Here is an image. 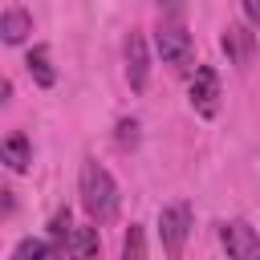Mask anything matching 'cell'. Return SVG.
<instances>
[{
	"label": "cell",
	"mask_w": 260,
	"mask_h": 260,
	"mask_svg": "<svg viewBox=\"0 0 260 260\" xmlns=\"http://www.w3.org/2000/svg\"><path fill=\"white\" fill-rule=\"evenodd\" d=\"M77 195H81V207L93 223L110 219L118 211V183L110 179V171L93 158H81V179H77Z\"/></svg>",
	"instance_id": "cell-1"
},
{
	"label": "cell",
	"mask_w": 260,
	"mask_h": 260,
	"mask_svg": "<svg viewBox=\"0 0 260 260\" xmlns=\"http://www.w3.org/2000/svg\"><path fill=\"white\" fill-rule=\"evenodd\" d=\"M187 232H191V207L187 203H171V207L158 211V240H162L167 256H179L183 252Z\"/></svg>",
	"instance_id": "cell-2"
},
{
	"label": "cell",
	"mask_w": 260,
	"mask_h": 260,
	"mask_svg": "<svg viewBox=\"0 0 260 260\" xmlns=\"http://www.w3.org/2000/svg\"><path fill=\"white\" fill-rule=\"evenodd\" d=\"M154 45H158L162 65H175V69H183L191 61V53H195V41H191V32L183 24H162L154 32Z\"/></svg>",
	"instance_id": "cell-3"
},
{
	"label": "cell",
	"mask_w": 260,
	"mask_h": 260,
	"mask_svg": "<svg viewBox=\"0 0 260 260\" xmlns=\"http://www.w3.org/2000/svg\"><path fill=\"white\" fill-rule=\"evenodd\" d=\"M191 106H195L199 118H215V110H219V73H215L211 65H199V69H195Z\"/></svg>",
	"instance_id": "cell-4"
},
{
	"label": "cell",
	"mask_w": 260,
	"mask_h": 260,
	"mask_svg": "<svg viewBox=\"0 0 260 260\" xmlns=\"http://www.w3.org/2000/svg\"><path fill=\"white\" fill-rule=\"evenodd\" d=\"M219 244H223L228 256H236V260H252V256H260V236H256V228L244 223V219L223 223V228H219Z\"/></svg>",
	"instance_id": "cell-5"
},
{
	"label": "cell",
	"mask_w": 260,
	"mask_h": 260,
	"mask_svg": "<svg viewBox=\"0 0 260 260\" xmlns=\"http://www.w3.org/2000/svg\"><path fill=\"white\" fill-rule=\"evenodd\" d=\"M219 45H223V53H228V61L232 65H252V57H256V32L248 28V24H228L223 28V37H219Z\"/></svg>",
	"instance_id": "cell-6"
},
{
	"label": "cell",
	"mask_w": 260,
	"mask_h": 260,
	"mask_svg": "<svg viewBox=\"0 0 260 260\" xmlns=\"http://www.w3.org/2000/svg\"><path fill=\"white\" fill-rule=\"evenodd\" d=\"M146 77H150V57H146V41L142 32H130L126 37V81L134 93L146 89Z\"/></svg>",
	"instance_id": "cell-7"
},
{
	"label": "cell",
	"mask_w": 260,
	"mask_h": 260,
	"mask_svg": "<svg viewBox=\"0 0 260 260\" xmlns=\"http://www.w3.org/2000/svg\"><path fill=\"white\" fill-rule=\"evenodd\" d=\"M28 73H32V81L41 85V89H53L57 85V69H53V57H49V45H32L28 49Z\"/></svg>",
	"instance_id": "cell-8"
},
{
	"label": "cell",
	"mask_w": 260,
	"mask_h": 260,
	"mask_svg": "<svg viewBox=\"0 0 260 260\" xmlns=\"http://www.w3.org/2000/svg\"><path fill=\"white\" fill-rule=\"evenodd\" d=\"M0 162H4L8 171H28V167H32V146H28V138H24V134H8L4 146H0Z\"/></svg>",
	"instance_id": "cell-9"
},
{
	"label": "cell",
	"mask_w": 260,
	"mask_h": 260,
	"mask_svg": "<svg viewBox=\"0 0 260 260\" xmlns=\"http://www.w3.org/2000/svg\"><path fill=\"white\" fill-rule=\"evenodd\" d=\"M28 32H32V16H28L24 8H8V12L0 16V37H4V45H20Z\"/></svg>",
	"instance_id": "cell-10"
},
{
	"label": "cell",
	"mask_w": 260,
	"mask_h": 260,
	"mask_svg": "<svg viewBox=\"0 0 260 260\" xmlns=\"http://www.w3.org/2000/svg\"><path fill=\"white\" fill-rule=\"evenodd\" d=\"M98 248H102V240H98V223H89V228H73L65 252H73V256H93Z\"/></svg>",
	"instance_id": "cell-11"
},
{
	"label": "cell",
	"mask_w": 260,
	"mask_h": 260,
	"mask_svg": "<svg viewBox=\"0 0 260 260\" xmlns=\"http://www.w3.org/2000/svg\"><path fill=\"white\" fill-rule=\"evenodd\" d=\"M53 252H61V244H57V240H20V244L12 248V260H32V256H53Z\"/></svg>",
	"instance_id": "cell-12"
},
{
	"label": "cell",
	"mask_w": 260,
	"mask_h": 260,
	"mask_svg": "<svg viewBox=\"0 0 260 260\" xmlns=\"http://www.w3.org/2000/svg\"><path fill=\"white\" fill-rule=\"evenodd\" d=\"M69 236H73V215H69V207H61V211L49 219V240H57L61 252H65V248H69Z\"/></svg>",
	"instance_id": "cell-13"
},
{
	"label": "cell",
	"mask_w": 260,
	"mask_h": 260,
	"mask_svg": "<svg viewBox=\"0 0 260 260\" xmlns=\"http://www.w3.org/2000/svg\"><path fill=\"white\" fill-rule=\"evenodd\" d=\"M122 256H126V260H142V256H146L142 228H130V232H126V240H122Z\"/></svg>",
	"instance_id": "cell-14"
},
{
	"label": "cell",
	"mask_w": 260,
	"mask_h": 260,
	"mask_svg": "<svg viewBox=\"0 0 260 260\" xmlns=\"http://www.w3.org/2000/svg\"><path fill=\"white\" fill-rule=\"evenodd\" d=\"M114 138H118V146H122V150L138 146V122H134V118H122V122H118V134H114Z\"/></svg>",
	"instance_id": "cell-15"
},
{
	"label": "cell",
	"mask_w": 260,
	"mask_h": 260,
	"mask_svg": "<svg viewBox=\"0 0 260 260\" xmlns=\"http://www.w3.org/2000/svg\"><path fill=\"white\" fill-rule=\"evenodd\" d=\"M158 8L171 12V16H183V12H187V0H158Z\"/></svg>",
	"instance_id": "cell-16"
},
{
	"label": "cell",
	"mask_w": 260,
	"mask_h": 260,
	"mask_svg": "<svg viewBox=\"0 0 260 260\" xmlns=\"http://www.w3.org/2000/svg\"><path fill=\"white\" fill-rule=\"evenodd\" d=\"M244 12H248L252 24H260V0H244Z\"/></svg>",
	"instance_id": "cell-17"
}]
</instances>
